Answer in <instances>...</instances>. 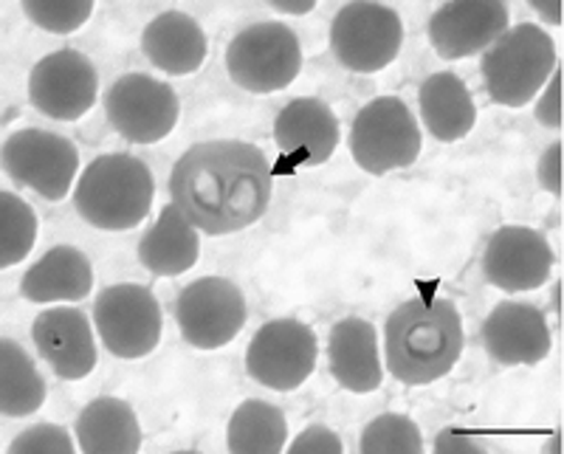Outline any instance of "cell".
<instances>
[{
    "mask_svg": "<svg viewBox=\"0 0 564 454\" xmlns=\"http://www.w3.org/2000/svg\"><path fill=\"white\" fill-rule=\"evenodd\" d=\"M274 170L249 141H200L186 150L170 175L173 204L212 237L235 235L263 218Z\"/></svg>",
    "mask_w": 564,
    "mask_h": 454,
    "instance_id": "obj_1",
    "label": "cell"
},
{
    "mask_svg": "<svg viewBox=\"0 0 564 454\" xmlns=\"http://www.w3.org/2000/svg\"><path fill=\"white\" fill-rule=\"evenodd\" d=\"M463 342V320L449 300H410L387 320V367L404 385H432L455 370Z\"/></svg>",
    "mask_w": 564,
    "mask_h": 454,
    "instance_id": "obj_2",
    "label": "cell"
},
{
    "mask_svg": "<svg viewBox=\"0 0 564 454\" xmlns=\"http://www.w3.org/2000/svg\"><path fill=\"white\" fill-rule=\"evenodd\" d=\"M153 195V173L144 161L128 153H108L85 166L74 186V206L94 229L128 231L148 218Z\"/></svg>",
    "mask_w": 564,
    "mask_h": 454,
    "instance_id": "obj_3",
    "label": "cell"
},
{
    "mask_svg": "<svg viewBox=\"0 0 564 454\" xmlns=\"http://www.w3.org/2000/svg\"><path fill=\"white\" fill-rule=\"evenodd\" d=\"M556 71V43L536 23L508 29L482 52L480 74L488 97L502 108H525Z\"/></svg>",
    "mask_w": 564,
    "mask_h": 454,
    "instance_id": "obj_4",
    "label": "cell"
},
{
    "mask_svg": "<svg viewBox=\"0 0 564 454\" xmlns=\"http://www.w3.org/2000/svg\"><path fill=\"white\" fill-rule=\"evenodd\" d=\"M226 71L238 88L260 97L289 88L302 71L300 37L280 20H260L235 34L226 48Z\"/></svg>",
    "mask_w": 564,
    "mask_h": 454,
    "instance_id": "obj_5",
    "label": "cell"
},
{
    "mask_svg": "<svg viewBox=\"0 0 564 454\" xmlns=\"http://www.w3.org/2000/svg\"><path fill=\"white\" fill-rule=\"evenodd\" d=\"M423 136L404 99L379 97L359 110L350 130L352 161L370 175L406 170L417 161Z\"/></svg>",
    "mask_w": 564,
    "mask_h": 454,
    "instance_id": "obj_6",
    "label": "cell"
},
{
    "mask_svg": "<svg viewBox=\"0 0 564 454\" xmlns=\"http://www.w3.org/2000/svg\"><path fill=\"white\" fill-rule=\"evenodd\" d=\"M3 173L14 184L34 190L45 201H63L70 193L79 170V153L74 141L52 130L26 128L3 141Z\"/></svg>",
    "mask_w": 564,
    "mask_h": 454,
    "instance_id": "obj_7",
    "label": "cell"
},
{
    "mask_svg": "<svg viewBox=\"0 0 564 454\" xmlns=\"http://www.w3.org/2000/svg\"><path fill=\"white\" fill-rule=\"evenodd\" d=\"M404 23L395 9L384 3H347L336 12L330 26V48L336 60L352 74H376L387 68L401 52Z\"/></svg>",
    "mask_w": 564,
    "mask_h": 454,
    "instance_id": "obj_8",
    "label": "cell"
},
{
    "mask_svg": "<svg viewBox=\"0 0 564 454\" xmlns=\"http://www.w3.org/2000/svg\"><path fill=\"white\" fill-rule=\"evenodd\" d=\"M99 339L116 358H144L159 347L164 316L153 291L139 282H119L97 296L94 305Z\"/></svg>",
    "mask_w": 564,
    "mask_h": 454,
    "instance_id": "obj_9",
    "label": "cell"
},
{
    "mask_svg": "<svg viewBox=\"0 0 564 454\" xmlns=\"http://www.w3.org/2000/svg\"><path fill=\"white\" fill-rule=\"evenodd\" d=\"M319 356L316 333L300 320L265 322L251 336L246 350V370L260 387L274 392H294L311 378Z\"/></svg>",
    "mask_w": 564,
    "mask_h": 454,
    "instance_id": "obj_10",
    "label": "cell"
},
{
    "mask_svg": "<svg viewBox=\"0 0 564 454\" xmlns=\"http://www.w3.org/2000/svg\"><path fill=\"white\" fill-rule=\"evenodd\" d=\"M175 322L186 345L198 350L226 347L246 325L243 291L226 277H200L178 294Z\"/></svg>",
    "mask_w": 564,
    "mask_h": 454,
    "instance_id": "obj_11",
    "label": "cell"
},
{
    "mask_svg": "<svg viewBox=\"0 0 564 454\" xmlns=\"http://www.w3.org/2000/svg\"><path fill=\"white\" fill-rule=\"evenodd\" d=\"M108 122L130 144H155L178 125V97L167 83L148 74H124L105 97Z\"/></svg>",
    "mask_w": 564,
    "mask_h": 454,
    "instance_id": "obj_12",
    "label": "cell"
},
{
    "mask_svg": "<svg viewBox=\"0 0 564 454\" xmlns=\"http://www.w3.org/2000/svg\"><path fill=\"white\" fill-rule=\"evenodd\" d=\"M97 68L85 54L54 52L34 63L29 74V99L34 108L57 122H77L97 105Z\"/></svg>",
    "mask_w": 564,
    "mask_h": 454,
    "instance_id": "obj_13",
    "label": "cell"
},
{
    "mask_svg": "<svg viewBox=\"0 0 564 454\" xmlns=\"http://www.w3.org/2000/svg\"><path fill=\"white\" fill-rule=\"evenodd\" d=\"M553 274V249L531 226H502L482 251V277L488 285L522 294L542 289Z\"/></svg>",
    "mask_w": 564,
    "mask_h": 454,
    "instance_id": "obj_14",
    "label": "cell"
},
{
    "mask_svg": "<svg viewBox=\"0 0 564 454\" xmlns=\"http://www.w3.org/2000/svg\"><path fill=\"white\" fill-rule=\"evenodd\" d=\"M511 9L502 0H452L430 20V40L437 57L463 60L482 54L508 32Z\"/></svg>",
    "mask_w": 564,
    "mask_h": 454,
    "instance_id": "obj_15",
    "label": "cell"
},
{
    "mask_svg": "<svg viewBox=\"0 0 564 454\" xmlns=\"http://www.w3.org/2000/svg\"><path fill=\"white\" fill-rule=\"evenodd\" d=\"M480 339L502 367H533L551 353V327L531 302H500L482 322Z\"/></svg>",
    "mask_w": 564,
    "mask_h": 454,
    "instance_id": "obj_16",
    "label": "cell"
},
{
    "mask_svg": "<svg viewBox=\"0 0 564 454\" xmlns=\"http://www.w3.org/2000/svg\"><path fill=\"white\" fill-rule=\"evenodd\" d=\"M32 339L40 358L63 381H83L97 367V342L83 311L48 307L34 320Z\"/></svg>",
    "mask_w": 564,
    "mask_h": 454,
    "instance_id": "obj_17",
    "label": "cell"
},
{
    "mask_svg": "<svg viewBox=\"0 0 564 454\" xmlns=\"http://www.w3.org/2000/svg\"><path fill=\"white\" fill-rule=\"evenodd\" d=\"M274 141L289 170L322 166L339 148V122L322 99H294L276 114Z\"/></svg>",
    "mask_w": 564,
    "mask_h": 454,
    "instance_id": "obj_18",
    "label": "cell"
},
{
    "mask_svg": "<svg viewBox=\"0 0 564 454\" xmlns=\"http://www.w3.org/2000/svg\"><path fill=\"white\" fill-rule=\"evenodd\" d=\"M327 365L336 385L356 396H367L381 387V358L376 327L359 316L339 320L327 336Z\"/></svg>",
    "mask_w": 564,
    "mask_h": 454,
    "instance_id": "obj_19",
    "label": "cell"
},
{
    "mask_svg": "<svg viewBox=\"0 0 564 454\" xmlns=\"http://www.w3.org/2000/svg\"><path fill=\"white\" fill-rule=\"evenodd\" d=\"M141 52L170 77H189L204 65L209 54L204 29L186 12H161L144 26Z\"/></svg>",
    "mask_w": 564,
    "mask_h": 454,
    "instance_id": "obj_20",
    "label": "cell"
},
{
    "mask_svg": "<svg viewBox=\"0 0 564 454\" xmlns=\"http://www.w3.org/2000/svg\"><path fill=\"white\" fill-rule=\"evenodd\" d=\"M94 289V269L77 246H54L20 280L29 302H79Z\"/></svg>",
    "mask_w": 564,
    "mask_h": 454,
    "instance_id": "obj_21",
    "label": "cell"
},
{
    "mask_svg": "<svg viewBox=\"0 0 564 454\" xmlns=\"http://www.w3.org/2000/svg\"><path fill=\"white\" fill-rule=\"evenodd\" d=\"M198 229L175 204L161 209L159 220L139 240L141 266L155 277H178L198 262Z\"/></svg>",
    "mask_w": 564,
    "mask_h": 454,
    "instance_id": "obj_22",
    "label": "cell"
},
{
    "mask_svg": "<svg viewBox=\"0 0 564 454\" xmlns=\"http://www.w3.org/2000/svg\"><path fill=\"white\" fill-rule=\"evenodd\" d=\"M421 119L432 136L443 144L460 141L471 133L477 122V105L468 94L466 83L452 71H437L417 94Z\"/></svg>",
    "mask_w": 564,
    "mask_h": 454,
    "instance_id": "obj_23",
    "label": "cell"
},
{
    "mask_svg": "<svg viewBox=\"0 0 564 454\" xmlns=\"http://www.w3.org/2000/svg\"><path fill=\"white\" fill-rule=\"evenodd\" d=\"M77 441L85 454H135L141 448L139 418L122 398H97L79 412Z\"/></svg>",
    "mask_w": 564,
    "mask_h": 454,
    "instance_id": "obj_24",
    "label": "cell"
},
{
    "mask_svg": "<svg viewBox=\"0 0 564 454\" xmlns=\"http://www.w3.org/2000/svg\"><path fill=\"white\" fill-rule=\"evenodd\" d=\"M45 381L34 358L20 342L0 339V412L7 418H26L43 407Z\"/></svg>",
    "mask_w": 564,
    "mask_h": 454,
    "instance_id": "obj_25",
    "label": "cell"
},
{
    "mask_svg": "<svg viewBox=\"0 0 564 454\" xmlns=\"http://www.w3.org/2000/svg\"><path fill=\"white\" fill-rule=\"evenodd\" d=\"M289 441V421L280 407L249 398L231 412L226 443L235 454H276Z\"/></svg>",
    "mask_w": 564,
    "mask_h": 454,
    "instance_id": "obj_26",
    "label": "cell"
},
{
    "mask_svg": "<svg viewBox=\"0 0 564 454\" xmlns=\"http://www.w3.org/2000/svg\"><path fill=\"white\" fill-rule=\"evenodd\" d=\"M37 240L34 209L14 193H0V266L12 269L29 257Z\"/></svg>",
    "mask_w": 564,
    "mask_h": 454,
    "instance_id": "obj_27",
    "label": "cell"
},
{
    "mask_svg": "<svg viewBox=\"0 0 564 454\" xmlns=\"http://www.w3.org/2000/svg\"><path fill=\"white\" fill-rule=\"evenodd\" d=\"M361 454H421L423 435L417 423L406 415H381L361 432Z\"/></svg>",
    "mask_w": 564,
    "mask_h": 454,
    "instance_id": "obj_28",
    "label": "cell"
},
{
    "mask_svg": "<svg viewBox=\"0 0 564 454\" xmlns=\"http://www.w3.org/2000/svg\"><path fill=\"white\" fill-rule=\"evenodd\" d=\"M20 7L43 32L70 34L88 23L97 0H20Z\"/></svg>",
    "mask_w": 564,
    "mask_h": 454,
    "instance_id": "obj_29",
    "label": "cell"
},
{
    "mask_svg": "<svg viewBox=\"0 0 564 454\" xmlns=\"http://www.w3.org/2000/svg\"><path fill=\"white\" fill-rule=\"evenodd\" d=\"M74 448L77 443L59 423H34L9 443V454H74Z\"/></svg>",
    "mask_w": 564,
    "mask_h": 454,
    "instance_id": "obj_30",
    "label": "cell"
},
{
    "mask_svg": "<svg viewBox=\"0 0 564 454\" xmlns=\"http://www.w3.org/2000/svg\"><path fill=\"white\" fill-rule=\"evenodd\" d=\"M291 454H341L345 452V446H341L339 435H336L334 429L322 426V423H314V426H308L305 432H302L300 437H296L294 443L289 446Z\"/></svg>",
    "mask_w": 564,
    "mask_h": 454,
    "instance_id": "obj_31",
    "label": "cell"
},
{
    "mask_svg": "<svg viewBox=\"0 0 564 454\" xmlns=\"http://www.w3.org/2000/svg\"><path fill=\"white\" fill-rule=\"evenodd\" d=\"M536 119L545 128H562V71H553V79L536 105Z\"/></svg>",
    "mask_w": 564,
    "mask_h": 454,
    "instance_id": "obj_32",
    "label": "cell"
},
{
    "mask_svg": "<svg viewBox=\"0 0 564 454\" xmlns=\"http://www.w3.org/2000/svg\"><path fill=\"white\" fill-rule=\"evenodd\" d=\"M539 184L545 186L553 198H562V141H553L545 155L539 159Z\"/></svg>",
    "mask_w": 564,
    "mask_h": 454,
    "instance_id": "obj_33",
    "label": "cell"
},
{
    "mask_svg": "<svg viewBox=\"0 0 564 454\" xmlns=\"http://www.w3.org/2000/svg\"><path fill=\"white\" fill-rule=\"evenodd\" d=\"M482 443L471 435H463L457 429H443L441 435L435 437V452L437 454H477Z\"/></svg>",
    "mask_w": 564,
    "mask_h": 454,
    "instance_id": "obj_34",
    "label": "cell"
},
{
    "mask_svg": "<svg viewBox=\"0 0 564 454\" xmlns=\"http://www.w3.org/2000/svg\"><path fill=\"white\" fill-rule=\"evenodd\" d=\"M531 7L539 18L545 20V23H551V26H562V0H533Z\"/></svg>",
    "mask_w": 564,
    "mask_h": 454,
    "instance_id": "obj_35",
    "label": "cell"
},
{
    "mask_svg": "<svg viewBox=\"0 0 564 454\" xmlns=\"http://www.w3.org/2000/svg\"><path fill=\"white\" fill-rule=\"evenodd\" d=\"M269 7L280 14H308L316 9V0H269Z\"/></svg>",
    "mask_w": 564,
    "mask_h": 454,
    "instance_id": "obj_36",
    "label": "cell"
},
{
    "mask_svg": "<svg viewBox=\"0 0 564 454\" xmlns=\"http://www.w3.org/2000/svg\"><path fill=\"white\" fill-rule=\"evenodd\" d=\"M558 443H562V432H556V437L551 441V452L558 454Z\"/></svg>",
    "mask_w": 564,
    "mask_h": 454,
    "instance_id": "obj_37",
    "label": "cell"
}]
</instances>
